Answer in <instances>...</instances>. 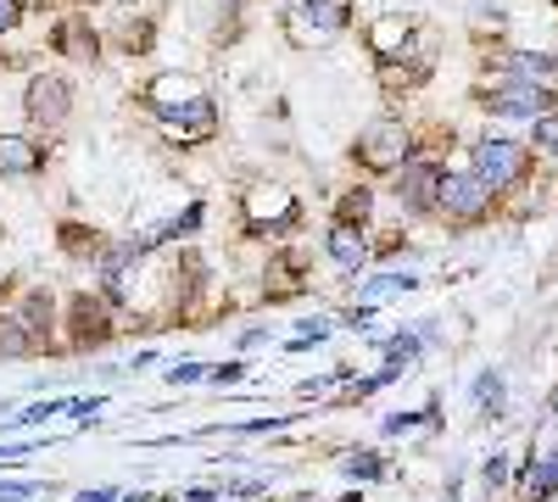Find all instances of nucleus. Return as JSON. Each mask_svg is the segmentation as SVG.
Returning a JSON list of instances; mask_svg holds the SVG:
<instances>
[{
  "mask_svg": "<svg viewBox=\"0 0 558 502\" xmlns=\"http://www.w3.org/2000/svg\"><path fill=\"white\" fill-rule=\"evenodd\" d=\"M525 168H531V157H525V146H514V140H475V151H470V173L481 179L492 196L508 191V185H520Z\"/></svg>",
  "mask_w": 558,
  "mask_h": 502,
  "instance_id": "obj_1",
  "label": "nucleus"
},
{
  "mask_svg": "<svg viewBox=\"0 0 558 502\" xmlns=\"http://www.w3.org/2000/svg\"><path fill=\"white\" fill-rule=\"evenodd\" d=\"M402 162H413V134H408V123L386 118V123H375V128H363L357 168H368V173H397Z\"/></svg>",
  "mask_w": 558,
  "mask_h": 502,
  "instance_id": "obj_2",
  "label": "nucleus"
},
{
  "mask_svg": "<svg viewBox=\"0 0 558 502\" xmlns=\"http://www.w3.org/2000/svg\"><path fill=\"white\" fill-rule=\"evenodd\" d=\"M436 207L447 212V218H463V223H475V218H486L492 212V191L481 185L475 173H441V185H436Z\"/></svg>",
  "mask_w": 558,
  "mask_h": 502,
  "instance_id": "obj_3",
  "label": "nucleus"
},
{
  "mask_svg": "<svg viewBox=\"0 0 558 502\" xmlns=\"http://www.w3.org/2000/svg\"><path fill=\"white\" fill-rule=\"evenodd\" d=\"M23 112L39 123V128H62L68 112H73V84L62 73H39L28 84V96H23Z\"/></svg>",
  "mask_w": 558,
  "mask_h": 502,
  "instance_id": "obj_4",
  "label": "nucleus"
},
{
  "mask_svg": "<svg viewBox=\"0 0 558 502\" xmlns=\"http://www.w3.org/2000/svg\"><path fill=\"white\" fill-rule=\"evenodd\" d=\"M286 23L302 45H324L347 28V0H307V7H296Z\"/></svg>",
  "mask_w": 558,
  "mask_h": 502,
  "instance_id": "obj_5",
  "label": "nucleus"
},
{
  "mask_svg": "<svg viewBox=\"0 0 558 502\" xmlns=\"http://www.w3.org/2000/svg\"><path fill=\"white\" fill-rule=\"evenodd\" d=\"M481 101H486V112H497V118H542L547 107H553V96L542 84H497V89H481Z\"/></svg>",
  "mask_w": 558,
  "mask_h": 502,
  "instance_id": "obj_6",
  "label": "nucleus"
},
{
  "mask_svg": "<svg viewBox=\"0 0 558 502\" xmlns=\"http://www.w3.org/2000/svg\"><path fill=\"white\" fill-rule=\"evenodd\" d=\"M441 162H425V157H418V162H402L397 168V201L408 207V212H430L436 207V185H441Z\"/></svg>",
  "mask_w": 558,
  "mask_h": 502,
  "instance_id": "obj_7",
  "label": "nucleus"
},
{
  "mask_svg": "<svg viewBox=\"0 0 558 502\" xmlns=\"http://www.w3.org/2000/svg\"><path fill=\"white\" fill-rule=\"evenodd\" d=\"M45 168V146L34 134H0V179H34Z\"/></svg>",
  "mask_w": 558,
  "mask_h": 502,
  "instance_id": "obj_8",
  "label": "nucleus"
},
{
  "mask_svg": "<svg viewBox=\"0 0 558 502\" xmlns=\"http://www.w3.org/2000/svg\"><path fill=\"white\" fill-rule=\"evenodd\" d=\"M73 346H101L107 335H112V313H107V302L101 296H73Z\"/></svg>",
  "mask_w": 558,
  "mask_h": 502,
  "instance_id": "obj_9",
  "label": "nucleus"
},
{
  "mask_svg": "<svg viewBox=\"0 0 558 502\" xmlns=\"http://www.w3.org/2000/svg\"><path fill=\"white\" fill-rule=\"evenodd\" d=\"M157 112H162V123H173V134L184 128L191 140H202V134H213V128H218V107H213L207 96L184 101V107H157Z\"/></svg>",
  "mask_w": 558,
  "mask_h": 502,
  "instance_id": "obj_10",
  "label": "nucleus"
},
{
  "mask_svg": "<svg viewBox=\"0 0 558 502\" xmlns=\"http://www.w3.org/2000/svg\"><path fill=\"white\" fill-rule=\"evenodd\" d=\"M12 318L34 335V346H39V341H51V325H57V296H51V291H28V296L17 302V313H12Z\"/></svg>",
  "mask_w": 558,
  "mask_h": 502,
  "instance_id": "obj_11",
  "label": "nucleus"
},
{
  "mask_svg": "<svg viewBox=\"0 0 558 502\" xmlns=\"http://www.w3.org/2000/svg\"><path fill=\"white\" fill-rule=\"evenodd\" d=\"M418 280H413V273H375V280H368L363 291H357V302H352V325H357V318H368V313H375V302H386V296H402V291H413Z\"/></svg>",
  "mask_w": 558,
  "mask_h": 502,
  "instance_id": "obj_12",
  "label": "nucleus"
},
{
  "mask_svg": "<svg viewBox=\"0 0 558 502\" xmlns=\"http://www.w3.org/2000/svg\"><path fill=\"white\" fill-rule=\"evenodd\" d=\"M324 252H330V262H341V268H352V273H363L368 268V241H363V230H336L324 235Z\"/></svg>",
  "mask_w": 558,
  "mask_h": 502,
  "instance_id": "obj_13",
  "label": "nucleus"
},
{
  "mask_svg": "<svg viewBox=\"0 0 558 502\" xmlns=\"http://www.w3.org/2000/svg\"><path fill=\"white\" fill-rule=\"evenodd\" d=\"M39 346H34V335L17 325L12 313H0V357H34Z\"/></svg>",
  "mask_w": 558,
  "mask_h": 502,
  "instance_id": "obj_14",
  "label": "nucleus"
},
{
  "mask_svg": "<svg viewBox=\"0 0 558 502\" xmlns=\"http://www.w3.org/2000/svg\"><path fill=\"white\" fill-rule=\"evenodd\" d=\"M413 363H418V335H413V330L391 335V341H386V375L397 380L402 369H413Z\"/></svg>",
  "mask_w": 558,
  "mask_h": 502,
  "instance_id": "obj_15",
  "label": "nucleus"
},
{
  "mask_svg": "<svg viewBox=\"0 0 558 502\" xmlns=\"http://www.w3.org/2000/svg\"><path fill=\"white\" fill-rule=\"evenodd\" d=\"M368 212H375V196H368V191H347L341 207H336V223H341V230H363Z\"/></svg>",
  "mask_w": 558,
  "mask_h": 502,
  "instance_id": "obj_16",
  "label": "nucleus"
},
{
  "mask_svg": "<svg viewBox=\"0 0 558 502\" xmlns=\"http://www.w3.org/2000/svg\"><path fill=\"white\" fill-rule=\"evenodd\" d=\"M525 480H531V497L547 502V497L558 491V452H547V458H531V475H525Z\"/></svg>",
  "mask_w": 558,
  "mask_h": 502,
  "instance_id": "obj_17",
  "label": "nucleus"
},
{
  "mask_svg": "<svg viewBox=\"0 0 558 502\" xmlns=\"http://www.w3.org/2000/svg\"><path fill=\"white\" fill-rule=\"evenodd\" d=\"M341 469L352 475V480H380L386 475V458H380V452H347V458H341Z\"/></svg>",
  "mask_w": 558,
  "mask_h": 502,
  "instance_id": "obj_18",
  "label": "nucleus"
},
{
  "mask_svg": "<svg viewBox=\"0 0 558 502\" xmlns=\"http://www.w3.org/2000/svg\"><path fill=\"white\" fill-rule=\"evenodd\" d=\"M475 407H481V414H492V419L502 414V375H497V369H486V375L475 380Z\"/></svg>",
  "mask_w": 558,
  "mask_h": 502,
  "instance_id": "obj_19",
  "label": "nucleus"
},
{
  "mask_svg": "<svg viewBox=\"0 0 558 502\" xmlns=\"http://www.w3.org/2000/svg\"><path fill=\"white\" fill-rule=\"evenodd\" d=\"M402 45H408V23H402V17H386V23L375 28V51L391 57V51H402Z\"/></svg>",
  "mask_w": 558,
  "mask_h": 502,
  "instance_id": "obj_20",
  "label": "nucleus"
},
{
  "mask_svg": "<svg viewBox=\"0 0 558 502\" xmlns=\"http://www.w3.org/2000/svg\"><path fill=\"white\" fill-rule=\"evenodd\" d=\"M73 407V396H51V402H34V407H23V425H45V419H57V414H68Z\"/></svg>",
  "mask_w": 558,
  "mask_h": 502,
  "instance_id": "obj_21",
  "label": "nucleus"
},
{
  "mask_svg": "<svg viewBox=\"0 0 558 502\" xmlns=\"http://www.w3.org/2000/svg\"><path fill=\"white\" fill-rule=\"evenodd\" d=\"M536 151L558 157V112H542V118H536Z\"/></svg>",
  "mask_w": 558,
  "mask_h": 502,
  "instance_id": "obj_22",
  "label": "nucleus"
},
{
  "mask_svg": "<svg viewBox=\"0 0 558 502\" xmlns=\"http://www.w3.org/2000/svg\"><path fill=\"white\" fill-rule=\"evenodd\" d=\"M213 369H202V363H173V369H168V380L173 385H196V380H207Z\"/></svg>",
  "mask_w": 558,
  "mask_h": 502,
  "instance_id": "obj_23",
  "label": "nucleus"
},
{
  "mask_svg": "<svg viewBox=\"0 0 558 502\" xmlns=\"http://www.w3.org/2000/svg\"><path fill=\"white\" fill-rule=\"evenodd\" d=\"M241 375H246V363H218V369H213L207 380H213V385H235Z\"/></svg>",
  "mask_w": 558,
  "mask_h": 502,
  "instance_id": "obj_24",
  "label": "nucleus"
},
{
  "mask_svg": "<svg viewBox=\"0 0 558 502\" xmlns=\"http://www.w3.org/2000/svg\"><path fill=\"white\" fill-rule=\"evenodd\" d=\"M17 17H23L17 0H0V34H12V28H17Z\"/></svg>",
  "mask_w": 558,
  "mask_h": 502,
  "instance_id": "obj_25",
  "label": "nucleus"
},
{
  "mask_svg": "<svg viewBox=\"0 0 558 502\" xmlns=\"http://www.w3.org/2000/svg\"><path fill=\"white\" fill-rule=\"evenodd\" d=\"M73 502H123V491H112V486H101V491H78Z\"/></svg>",
  "mask_w": 558,
  "mask_h": 502,
  "instance_id": "obj_26",
  "label": "nucleus"
},
{
  "mask_svg": "<svg viewBox=\"0 0 558 502\" xmlns=\"http://www.w3.org/2000/svg\"><path fill=\"white\" fill-rule=\"evenodd\" d=\"M502 480H508V458H492V464H486V486L497 491Z\"/></svg>",
  "mask_w": 558,
  "mask_h": 502,
  "instance_id": "obj_27",
  "label": "nucleus"
},
{
  "mask_svg": "<svg viewBox=\"0 0 558 502\" xmlns=\"http://www.w3.org/2000/svg\"><path fill=\"white\" fill-rule=\"evenodd\" d=\"M184 497H191V502H218V497H223V486H191Z\"/></svg>",
  "mask_w": 558,
  "mask_h": 502,
  "instance_id": "obj_28",
  "label": "nucleus"
}]
</instances>
